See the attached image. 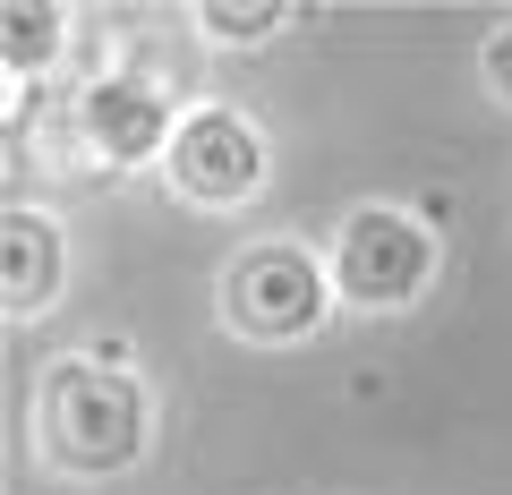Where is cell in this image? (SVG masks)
<instances>
[{
    "mask_svg": "<svg viewBox=\"0 0 512 495\" xmlns=\"http://www.w3.org/2000/svg\"><path fill=\"white\" fill-rule=\"evenodd\" d=\"M154 444V393L128 367L69 350L35 376V453L69 478H128Z\"/></svg>",
    "mask_w": 512,
    "mask_h": 495,
    "instance_id": "1",
    "label": "cell"
},
{
    "mask_svg": "<svg viewBox=\"0 0 512 495\" xmlns=\"http://www.w3.org/2000/svg\"><path fill=\"white\" fill-rule=\"evenodd\" d=\"M342 308L333 291V265L299 239H248L231 248L214 274V316L231 342H256V350H299L325 333V316Z\"/></svg>",
    "mask_w": 512,
    "mask_h": 495,
    "instance_id": "2",
    "label": "cell"
},
{
    "mask_svg": "<svg viewBox=\"0 0 512 495\" xmlns=\"http://www.w3.org/2000/svg\"><path fill=\"white\" fill-rule=\"evenodd\" d=\"M325 265H333L342 308L402 316V308L427 299V282H436V265H444V239H436V222L410 214V205H350Z\"/></svg>",
    "mask_w": 512,
    "mask_h": 495,
    "instance_id": "3",
    "label": "cell"
},
{
    "mask_svg": "<svg viewBox=\"0 0 512 495\" xmlns=\"http://www.w3.org/2000/svg\"><path fill=\"white\" fill-rule=\"evenodd\" d=\"M163 171H171V188L188 205L239 214V205H256L265 180H274V146H265V129L239 103H197V111H180V137H171Z\"/></svg>",
    "mask_w": 512,
    "mask_h": 495,
    "instance_id": "4",
    "label": "cell"
},
{
    "mask_svg": "<svg viewBox=\"0 0 512 495\" xmlns=\"http://www.w3.org/2000/svg\"><path fill=\"white\" fill-rule=\"evenodd\" d=\"M69 129H77V146H86V163H103V171H146V163H163V154H171L180 111H171V94L154 86V77L103 69V77L77 86Z\"/></svg>",
    "mask_w": 512,
    "mask_h": 495,
    "instance_id": "5",
    "label": "cell"
},
{
    "mask_svg": "<svg viewBox=\"0 0 512 495\" xmlns=\"http://www.w3.org/2000/svg\"><path fill=\"white\" fill-rule=\"evenodd\" d=\"M60 291H69V239H60V222L43 205H9L0 214V308L26 325V316L60 308Z\"/></svg>",
    "mask_w": 512,
    "mask_h": 495,
    "instance_id": "6",
    "label": "cell"
},
{
    "mask_svg": "<svg viewBox=\"0 0 512 495\" xmlns=\"http://www.w3.org/2000/svg\"><path fill=\"white\" fill-rule=\"evenodd\" d=\"M60 43H69V9H52V0H9V9H0V77H9V86L52 77Z\"/></svg>",
    "mask_w": 512,
    "mask_h": 495,
    "instance_id": "7",
    "label": "cell"
},
{
    "mask_svg": "<svg viewBox=\"0 0 512 495\" xmlns=\"http://www.w3.org/2000/svg\"><path fill=\"white\" fill-rule=\"evenodd\" d=\"M188 18H197L205 43H239V52H256V43H274L299 9H291V0H248V9H231V0H197Z\"/></svg>",
    "mask_w": 512,
    "mask_h": 495,
    "instance_id": "8",
    "label": "cell"
},
{
    "mask_svg": "<svg viewBox=\"0 0 512 495\" xmlns=\"http://www.w3.org/2000/svg\"><path fill=\"white\" fill-rule=\"evenodd\" d=\"M478 77H487L495 103H512V26H495V35L478 43Z\"/></svg>",
    "mask_w": 512,
    "mask_h": 495,
    "instance_id": "9",
    "label": "cell"
}]
</instances>
